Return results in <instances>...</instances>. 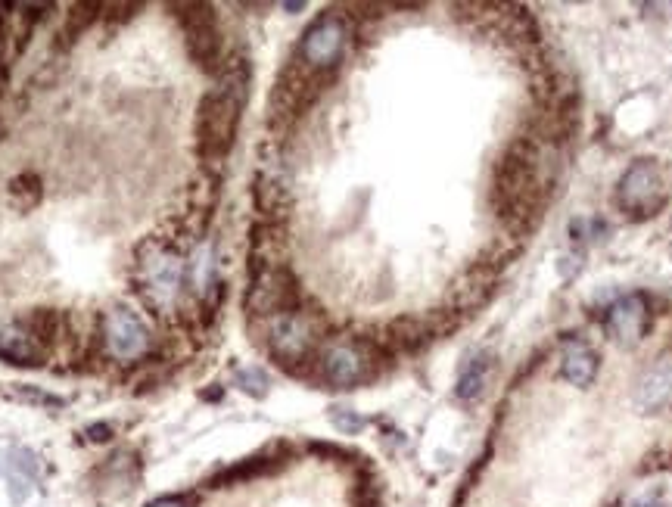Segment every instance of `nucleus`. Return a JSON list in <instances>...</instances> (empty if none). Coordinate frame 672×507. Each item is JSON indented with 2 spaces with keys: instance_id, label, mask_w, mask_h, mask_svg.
<instances>
[{
  "instance_id": "1",
  "label": "nucleus",
  "mask_w": 672,
  "mask_h": 507,
  "mask_svg": "<svg viewBox=\"0 0 672 507\" xmlns=\"http://www.w3.org/2000/svg\"><path fill=\"white\" fill-rule=\"evenodd\" d=\"M246 84V63H224L218 84L200 103V112H196V153L206 165H221L234 147L246 106Z\"/></svg>"
},
{
  "instance_id": "2",
  "label": "nucleus",
  "mask_w": 672,
  "mask_h": 507,
  "mask_svg": "<svg viewBox=\"0 0 672 507\" xmlns=\"http://www.w3.org/2000/svg\"><path fill=\"white\" fill-rule=\"evenodd\" d=\"M268 324V349L271 355L284 364V368L296 371L302 364L318 361L321 340H324V318L312 308H290V312L277 315Z\"/></svg>"
},
{
  "instance_id": "3",
  "label": "nucleus",
  "mask_w": 672,
  "mask_h": 507,
  "mask_svg": "<svg viewBox=\"0 0 672 507\" xmlns=\"http://www.w3.org/2000/svg\"><path fill=\"white\" fill-rule=\"evenodd\" d=\"M175 19L181 22V32L187 41L190 60L209 75H221V32L218 16L209 4H172Z\"/></svg>"
},
{
  "instance_id": "4",
  "label": "nucleus",
  "mask_w": 672,
  "mask_h": 507,
  "mask_svg": "<svg viewBox=\"0 0 672 507\" xmlns=\"http://www.w3.org/2000/svg\"><path fill=\"white\" fill-rule=\"evenodd\" d=\"M616 209L629 218H651L666 203V181L660 165L651 159H638L616 184Z\"/></svg>"
},
{
  "instance_id": "5",
  "label": "nucleus",
  "mask_w": 672,
  "mask_h": 507,
  "mask_svg": "<svg viewBox=\"0 0 672 507\" xmlns=\"http://www.w3.org/2000/svg\"><path fill=\"white\" fill-rule=\"evenodd\" d=\"M246 308L252 318H262V321H271L296 308V277L290 274L284 262L256 265L249 293H246Z\"/></svg>"
},
{
  "instance_id": "6",
  "label": "nucleus",
  "mask_w": 672,
  "mask_h": 507,
  "mask_svg": "<svg viewBox=\"0 0 672 507\" xmlns=\"http://www.w3.org/2000/svg\"><path fill=\"white\" fill-rule=\"evenodd\" d=\"M327 81V75L308 69L299 56L287 63V69L280 72V78L274 81L271 91V122L284 125L293 122L299 112H305L315 103V97L321 94V84Z\"/></svg>"
},
{
  "instance_id": "7",
  "label": "nucleus",
  "mask_w": 672,
  "mask_h": 507,
  "mask_svg": "<svg viewBox=\"0 0 672 507\" xmlns=\"http://www.w3.org/2000/svg\"><path fill=\"white\" fill-rule=\"evenodd\" d=\"M318 368H321V377L330 386L352 389V386L374 377L377 355L368 343H361V340H333V343L321 346Z\"/></svg>"
},
{
  "instance_id": "8",
  "label": "nucleus",
  "mask_w": 672,
  "mask_h": 507,
  "mask_svg": "<svg viewBox=\"0 0 672 507\" xmlns=\"http://www.w3.org/2000/svg\"><path fill=\"white\" fill-rule=\"evenodd\" d=\"M346 44H349L346 19L340 13H324L312 25H308V32L299 41V53L296 56L308 69H315L321 75H330L336 69V63L343 60Z\"/></svg>"
},
{
  "instance_id": "9",
  "label": "nucleus",
  "mask_w": 672,
  "mask_h": 507,
  "mask_svg": "<svg viewBox=\"0 0 672 507\" xmlns=\"http://www.w3.org/2000/svg\"><path fill=\"white\" fill-rule=\"evenodd\" d=\"M184 262L175 246H150L140 259V293L156 308H165L181 290Z\"/></svg>"
},
{
  "instance_id": "10",
  "label": "nucleus",
  "mask_w": 672,
  "mask_h": 507,
  "mask_svg": "<svg viewBox=\"0 0 672 507\" xmlns=\"http://www.w3.org/2000/svg\"><path fill=\"white\" fill-rule=\"evenodd\" d=\"M100 340H103L106 352L119 361H134L150 346L147 327L140 324V318L134 312H128V308H109L100 321Z\"/></svg>"
},
{
  "instance_id": "11",
  "label": "nucleus",
  "mask_w": 672,
  "mask_h": 507,
  "mask_svg": "<svg viewBox=\"0 0 672 507\" xmlns=\"http://www.w3.org/2000/svg\"><path fill=\"white\" fill-rule=\"evenodd\" d=\"M648 321H651V312L644 296H623L607 308L604 327L610 333V340H616L620 346H635L644 336V330H648Z\"/></svg>"
},
{
  "instance_id": "12",
  "label": "nucleus",
  "mask_w": 672,
  "mask_h": 507,
  "mask_svg": "<svg viewBox=\"0 0 672 507\" xmlns=\"http://www.w3.org/2000/svg\"><path fill=\"white\" fill-rule=\"evenodd\" d=\"M635 405L641 411H666L672 408V352L651 361L635 383Z\"/></svg>"
},
{
  "instance_id": "13",
  "label": "nucleus",
  "mask_w": 672,
  "mask_h": 507,
  "mask_svg": "<svg viewBox=\"0 0 672 507\" xmlns=\"http://www.w3.org/2000/svg\"><path fill=\"white\" fill-rule=\"evenodd\" d=\"M560 374L573 386H588L598 374V355L582 340H567L564 352H560Z\"/></svg>"
},
{
  "instance_id": "14",
  "label": "nucleus",
  "mask_w": 672,
  "mask_h": 507,
  "mask_svg": "<svg viewBox=\"0 0 672 507\" xmlns=\"http://www.w3.org/2000/svg\"><path fill=\"white\" fill-rule=\"evenodd\" d=\"M44 346L28 327H0V358L10 364H41Z\"/></svg>"
},
{
  "instance_id": "15",
  "label": "nucleus",
  "mask_w": 672,
  "mask_h": 507,
  "mask_svg": "<svg viewBox=\"0 0 672 507\" xmlns=\"http://www.w3.org/2000/svg\"><path fill=\"white\" fill-rule=\"evenodd\" d=\"M489 371H492V358L489 355H476L464 364V371L458 377V399L470 402L483 392L486 380H489Z\"/></svg>"
},
{
  "instance_id": "16",
  "label": "nucleus",
  "mask_w": 672,
  "mask_h": 507,
  "mask_svg": "<svg viewBox=\"0 0 672 507\" xmlns=\"http://www.w3.org/2000/svg\"><path fill=\"white\" fill-rule=\"evenodd\" d=\"M389 343L399 346V349H417V346H424L427 343V324L411 321V318L396 321V324L389 327Z\"/></svg>"
},
{
  "instance_id": "17",
  "label": "nucleus",
  "mask_w": 672,
  "mask_h": 507,
  "mask_svg": "<svg viewBox=\"0 0 672 507\" xmlns=\"http://www.w3.org/2000/svg\"><path fill=\"white\" fill-rule=\"evenodd\" d=\"M97 13H100V4H75L72 10H69V19H66V28H63V44H72L84 28H88L94 19H97Z\"/></svg>"
},
{
  "instance_id": "18",
  "label": "nucleus",
  "mask_w": 672,
  "mask_h": 507,
  "mask_svg": "<svg viewBox=\"0 0 672 507\" xmlns=\"http://www.w3.org/2000/svg\"><path fill=\"white\" fill-rule=\"evenodd\" d=\"M10 193L22 209H32L41 200V181L35 175H22L10 184Z\"/></svg>"
},
{
  "instance_id": "19",
  "label": "nucleus",
  "mask_w": 672,
  "mask_h": 507,
  "mask_svg": "<svg viewBox=\"0 0 672 507\" xmlns=\"http://www.w3.org/2000/svg\"><path fill=\"white\" fill-rule=\"evenodd\" d=\"M240 383L246 392H256V396H265V386H268V377L262 371H243L240 374Z\"/></svg>"
},
{
  "instance_id": "20",
  "label": "nucleus",
  "mask_w": 672,
  "mask_h": 507,
  "mask_svg": "<svg viewBox=\"0 0 672 507\" xmlns=\"http://www.w3.org/2000/svg\"><path fill=\"white\" fill-rule=\"evenodd\" d=\"M333 424L340 427L343 433H355V430H361V417H355V414H340V408H333Z\"/></svg>"
},
{
  "instance_id": "21",
  "label": "nucleus",
  "mask_w": 672,
  "mask_h": 507,
  "mask_svg": "<svg viewBox=\"0 0 672 507\" xmlns=\"http://www.w3.org/2000/svg\"><path fill=\"white\" fill-rule=\"evenodd\" d=\"M632 507H660V501H657V498H641V501H635Z\"/></svg>"
},
{
  "instance_id": "22",
  "label": "nucleus",
  "mask_w": 672,
  "mask_h": 507,
  "mask_svg": "<svg viewBox=\"0 0 672 507\" xmlns=\"http://www.w3.org/2000/svg\"><path fill=\"white\" fill-rule=\"evenodd\" d=\"M150 507H181V501H175V498H165V501H156V504H150Z\"/></svg>"
}]
</instances>
